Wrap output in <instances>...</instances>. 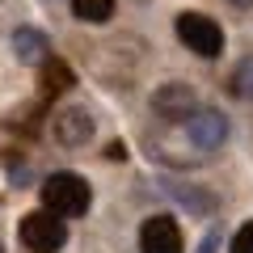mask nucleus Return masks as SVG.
<instances>
[{
  "mask_svg": "<svg viewBox=\"0 0 253 253\" xmlns=\"http://www.w3.org/2000/svg\"><path fill=\"white\" fill-rule=\"evenodd\" d=\"M38 194H42V211H51V215H59V219H76V215H84L89 211V203H93V190H89V181L81 177V173H51V177L38 186Z\"/></svg>",
  "mask_w": 253,
  "mask_h": 253,
  "instance_id": "obj_1",
  "label": "nucleus"
},
{
  "mask_svg": "<svg viewBox=\"0 0 253 253\" xmlns=\"http://www.w3.org/2000/svg\"><path fill=\"white\" fill-rule=\"evenodd\" d=\"M21 245L30 253H59L68 245V224L51 211H30L21 215Z\"/></svg>",
  "mask_w": 253,
  "mask_h": 253,
  "instance_id": "obj_2",
  "label": "nucleus"
},
{
  "mask_svg": "<svg viewBox=\"0 0 253 253\" xmlns=\"http://www.w3.org/2000/svg\"><path fill=\"white\" fill-rule=\"evenodd\" d=\"M177 38L186 42V51L203 55V59H215L224 51V30L219 21H211L207 13H181L177 17Z\"/></svg>",
  "mask_w": 253,
  "mask_h": 253,
  "instance_id": "obj_3",
  "label": "nucleus"
},
{
  "mask_svg": "<svg viewBox=\"0 0 253 253\" xmlns=\"http://www.w3.org/2000/svg\"><path fill=\"white\" fill-rule=\"evenodd\" d=\"M139 249L144 253H181V228L173 215H148L139 228Z\"/></svg>",
  "mask_w": 253,
  "mask_h": 253,
  "instance_id": "obj_4",
  "label": "nucleus"
},
{
  "mask_svg": "<svg viewBox=\"0 0 253 253\" xmlns=\"http://www.w3.org/2000/svg\"><path fill=\"white\" fill-rule=\"evenodd\" d=\"M186 135H190L194 148L211 152V148H219L228 139V118L219 114V110H194V114L186 118Z\"/></svg>",
  "mask_w": 253,
  "mask_h": 253,
  "instance_id": "obj_5",
  "label": "nucleus"
},
{
  "mask_svg": "<svg viewBox=\"0 0 253 253\" xmlns=\"http://www.w3.org/2000/svg\"><path fill=\"white\" fill-rule=\"evenodd\" d=\"M51 126H55V139L68 144V148H84V144L93 139V118H89V110H81V106L59 110Z\"/></svg>",
  "mask_w": 253,
  "mask_h": 253,
  "instance_id": "obj_6",
  "label": "nucleus"
},
{
  "mask_svg": "<svg viewBox=\"0 0 253 253\" xmlns=\"http://www.w3.org/2000/svg\"><path fill=\"white\" fill-rule=\"evenodd\" d=\"M13 55H17L21 63H46L51 59V38H46L42 30H34V26H21L17 34H13Z\"/></svg>",
  "mask_w": 253,
  "mask_h": 253,
  "instance_id": "obj_7",
  "label": "nucleus"
},
{
  "mask_svg": "<svg viewBox=\"0 0 253 253\" xmlns=\"http://www.w3.org/2000/svg\"><path fill=\"white\" fill-rule=\"evenodd\" d=\"M152 106L161 110L165 118H190L194 114V93H190L186 84H165V89L152 97Z\"/></svg>",
  "mask_w": 253,
  "mask_h": 253,
  "instance_id": "obj_8",
  "label": "nucleus"
},
{
  "mask_svg": "<svg viewBox=\"0 0 253 253\" xmlns=\"http://www.w3.org/2000/svg\"><path fill=\"white\" fill-rule=\"evenodd\" d=\"M42 68V93L46 97H55V93H68L72 89V68L59 59V55H51L46 63H38Z\"/></svg>",
  "mask_w": 253,
  "mask_h": 253,
  "instance_id": "obj_9",
  "label": "nucleus"
},
{
  "mask_svg": "<svg viewBox=\"0 0 253 253\" xmlns=\"http://www.w3.org/2000/svg\"><path fill=\"white\" fill-rule=\"evenodd\" d=\"M72 13L81 21H93V26H101V21L114 17V0H72Z\"/></svg>",
  "mask_w": 253,
  "mask_h": 253,
  "instance_id": "obj_10",
  "label": "nucleus"
},
{
  "mask_svg": "<svg viewBox=\"0 0 253 253\" xmlns=\"http://www.w3.org/2000/svg\"><path fill=\"white\" fill-rule=\"evenodd\" d=\"M232 93H236L241 101H253V55L236 63V72H232Z\"/></svg>",
  "mask_w": 253,
  "mask_h": 253,
  "instance_id": "obj_11",
  "label": "nucleus"
},
{
  "mask_svg": "<svg viewBox=\"0 0 253 253\" xmlns=\"http://www.w3.org/2000/svg\"><path fill=\"white\" fill-rule=\"evenodd\" d=\"M232 253H253V224H245L241 232L232 236Z\"/></svg>",
  "mask_w": 253,
  "mask_h": 253,
  "instance_id": "obj_12",
  "label": "nucleus"
},
{
  "mask_svg": "<svg viewBox=\"0 0 253 253\" xmlns=\"http://www.w3.org/2000/svg\"><path fill=\"white\" fill-rule=\"evenodd\" d=\"M215 249H219V232H207L203 245H199V253H215Z\"/></svg>",
  "mask_w": 253,
  "mask_h": 253,
  "instance_id": "obj_13",
  "label": "nucleus"
},
{
  "mask_svg": "<svg viewBox=\"0 0 253 253\" xmlns=\"http://www.w3.org/2000/svg\"><path fill=\"white\" fill-rule=\"evenodd\" d=\"M106 156H110V161H123L126 148H123V144H110V148H106Z\"/></svg>",
  "mask_w": 253,
  "mask_h": 253,
  "instance_id": "obj_14",
  "label": "nucleus"
},
{
  "mask_svg": "<svg viewBox=\"0 0 253 253\" xmlns=\"http://www.w3.org/2000/svg\"><path fill=\"white\" fill-rule=\"evenodd\" d=\"M228 4H236V9H249V4H253V0H228Z\"/></svg>",
  "mask_w": 253,
  "mask_h": 253,
  "instance_id": "obj_15",
  "label": "nucleus"
},
{
  "mask_svg": "<svg viewBox=\"0 0 253 253\" xmlns=\"http://www.w3.org/2000/svg\"><path fill=\"white\" fill-rule=\"evenodd\" d=\"M0 253H4V245H0Z\"/></svg>",
  "mask_w": 253,
  "mask_h": 253,
  "instance_id": "obj_16",
  "label": "nucleus"
}]
</instances>
